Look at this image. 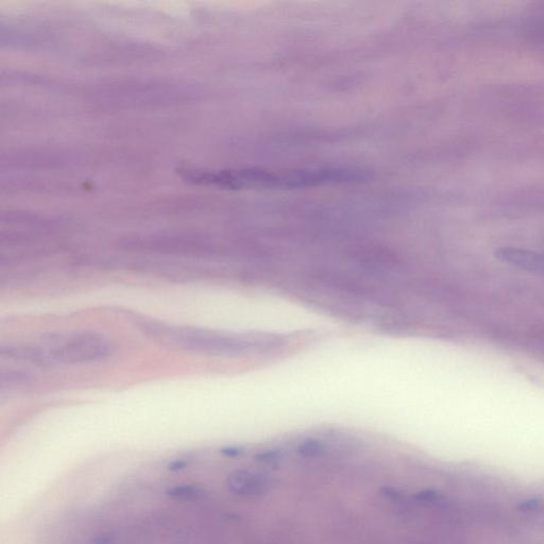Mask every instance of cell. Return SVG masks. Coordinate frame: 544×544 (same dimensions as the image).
<instances>
[{"label":"cell","mask_w":544,"mask_h":544,"mask_svg":"<svg viewBox=\"0 0 544 544\" xmlns=\"http://www.w3.org/2000/svg\"><path fill=\"white\" fill-rule=\"evenodd\" d=\"M109 340L99 334L83 332L51 340L45 345H26V363L48 367L104 361L110 356Z\"/></svg>","instance_id":"obj_1"},{"label":"cell","mask_w":544,"mask_h":544,"mask_svg":"<svg viewBox=\"0 0 544 544\" xmlns=\"http://www.w3.org/2000/svg\"><path fill=\"white\" fill-rule=\"evenodd\" d=\"M140 327L159 342L185 351L224 355L242 353L250 347L244 338L210 330L172 327L156 321H142Z\"/></svg>","instance_id":"obj_2"},{"label":"cell","mask_w":544,"mask_h":544,"mask_svg":"<svg viewBox=\"0 0 544 544\" xmlns=\"http://www.w3.org/2000/svg\"><path fill=\"white\" fill-rule=\"evenodd\" d=\"M496 257L509 265L544 275V254L514 247H504L496 251Z\"/></svg>","instance_id":"obj_3"},{"label":"cell","mask_w":544,"mask_h":544,"mask_svg":"<svg viewBox=\"0 0 544 544\" xmlns=\"http://www.w3.org/2000/svg\"><path fill=\"white\" fill-rule=\"evenodd\" d=\"M527 34L537 43L544 45V16L527 25Z\"/></svg>","instance_id":"obj_4"}]
</instances>
